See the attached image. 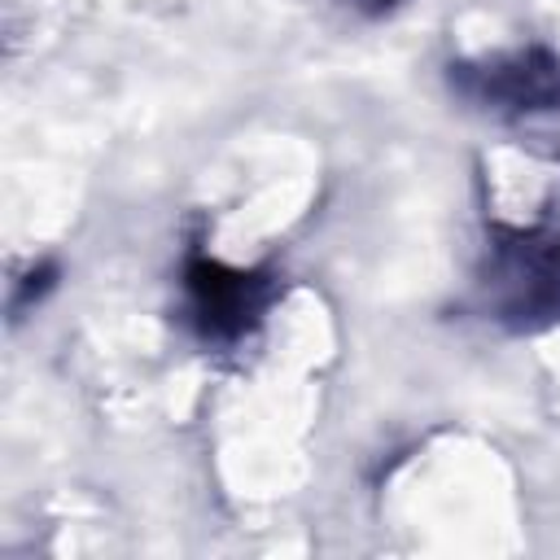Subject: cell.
I'll use <instances>...</instances> for the list:
<instances>
[{
  "label": "cell",
  "instance_id": "obj_1",
  "mask_svg": "<svg viewBox=\"0 0 560 560\" xmlns=\"http://www.w3.org/2000/svg\"><path fill=\"white\" fill-rule=\"evenodd\" d=\"M271 284L254 271H232L214 258H192L188 262V298L192 315L210 337H236L249 328L267 302Z\"/></svg>",
  "mask_w": 560,
  "mask_h": 560
},
{
  "label": "cell",
  "instance_id": "obj_3",
  "mask_svg": "<svg viewBox=\"0 0 560 560\" xmlns=\"http://www.w3.org/2000/svg\"><path fill=\"white\" fill-rule=\"evenodd\" d=\"M372 4H394V0H372Z\"/></svg>",
  "mask_w": 560,
  "mask_h": 560
},
{
  "label": "cell",
  "instance_id": "obj_2",
  "mask_svg": "<svg viewBox=\"0 0 560 560\" xmlns=\"http://www.w3.org/2000/svg\"><path fill=\"white\" fill-rule=\"evenodd\" d=\"M459 88L477 101L503 105V109H551L560 105V66L556 57L529 48L508 61L481 66V70H459Z\"/></svg>",
  "mask_w": 560,
  "mask_h": 560
}]
</instances>
